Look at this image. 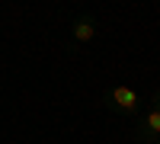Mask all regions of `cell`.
Masks as SVG:
<instances>
[{"label":"cell","instance_id":"1","mask_svg":"<svg viewBox=\"0 0 160 144\" xmlns=\"http://www.w3.org/2000/svg\"><path fill=\"white\" fill-rule=\"evenodd\" d=\"M102 102L115 115H138V109H141V96L131 87H109L102 93Z\"/></svg>","mask_w":160,"mask_h":144},{"label":"cell","instance_id":"2","mask_svg":"<svg viewBox=\"0 0 160 144\" xmlns=\"http://www.w3.org/2000/svg\"><path fill=\"white\" fill-rule=\"evenodd\" d=\"M135 138H138L141 144H154V141L160 138V90H154V96H151V109H148V115L138 122Z\"/></svg>","mask_w":160,"mask_h":144},{"label":"cell","instance_id":"3","mask_svg":"<svg viewBox=\"0 0 160 144\" xmlns=\"http://www.w3.org/2000/svg\"><path fill=\"white\" fill-rule=\"evenodd\" d=\"M96 29H99L96 16H93V13H80V16L71 22V38H74L77 45H87V42L96 38Z\"/></svg>","mask_w":160,"mask_h":144},{"label":"cell","instance_id":"4","mask_svg":"<svg viewBox=\"0 0 160 144\" xmlns=\"http://www.w3.org/2000/svg\"><path fill=\"white\" fill-rule=\"evenodd\" d=\"M154 144H160V138H157V141H154Z\"/></svg>","mask_w":160,"mask_h":144}]
</instances>
